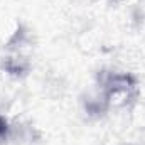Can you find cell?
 <instances>
[{"label": "cell", "instance_id": "obj_1", "mask_svg": "<svg viewBox=\"0 0 145 145\" xmlns=\"http://www.w3.org/2000/svg\"><path fill=\"white\" fill-rule=\"evenodd\" d=\"M7 133V121L3 118H0V138Z\"/></svg>", "mask_w": 145, "mask_h": 145}]
</instances>
